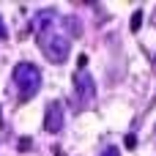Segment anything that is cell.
I'll return each instance as SVG.
<instances>
[{
    "label": "cell",
    "instance_id": "3",
    "mask_svg": "<svg viewBox=\"0 0 156 156\" xmlns=\"http://www.w3.org/2000/svg\"><path fill=\"white\" fill-rule=\"evenodd\" d=\"M66 123V115H63V104L60 101H49L47 110H44V129L49 134H58Z\"/></svg>",
    "mask_w": 156,
    "mask_h": 156
},
{
    "label": "cell",
    "instance_id": "10",
    "mask_svg": "<svg viewBox=\"0 0 156 156\" xmlns=\"http://www.w3.org/2000/svg\"><path fill=\"white\" fill-rule=\"evenodd\" d=\"M77 66H80V71H85V66H88V55H80V58H77Z\"/></svg>",
    "mask_w": 156,
    "mask_h": 156
},
{
    "label": "cell",
    "instance_id": "9",
    "mask_svg": "<svg viewBox=\"0 0 156 156\" xmlns=\"http://www.w3.org/2000/svg\"><path fill=\"white\" fill-rule=\"evenodd\" d=\"M5 38H8V27L3 22V16H0V41H5Z\"/></svg>",
    "mask_w": 156,
    "mask_h": 156
},
{
    "label": "cell",
    "instance_id": "7",
    "mask_svg": "<svg viewBox=\"0 0 156 156\" xmlns=\"http://www.w3.org/2000/svg\"><path fill=\"white\" fill-rule=\"evenodd\" d=\"M123 145H126L129 151H134V148H137V137H134V134H126V137H123Z\"/></svg>",
    "mask_w": 156,
    "mask_h": 156
},
{
    "label": "cell",
    "instance_id": "8",
    "mask_svg": "<svg viewBox=\"0 0 156 156\" xmlns=\"http://www.w3.org/2000/svg\"><path fill=\"white\" fill-rule=\"evenodd\" d=\"M16 148H19V151H30V137H22V140L16 143Z\"/></svg>",
    "mask_w": 156,
    "mask_h": 156
},
{
    "label": "cell",
    "instance_id": "5",
    "mask_svg": "<svg viewBox=\"0 0 156 156\" xmlns=\"http://www.w3.org/2000/svg\"><path fill=\"white\" fill-rule=\"evenodd\" d=\"M63 22H66V27L71 30V36H74V38H80V33H82L80 19H77V16H63Z\"/></svg>",
    "mask_w": 156,
    "mask_h": 156
},
{
    "label": "cell",
    "instance_id": "4",
    "mask_svg": "<svg viewBox=\"0 0 156 156\" xmlns=\"http://www.w3.org/2000/svg\"><path fill=\"white\" fill-rule=\"evenodd\" d=\"M74 88H77V96H80L82 104H93V99H96V82H93V77L88 71H80L74 77Z\"/></svg>",
    "mask_w": 156,
    "mask_h": 156
},
{
    "label": "cell",
    "instance_id": "6",
    "mask_svg": "<svg viewBox=\"0 0 156 156\" xmlns=\"http://www.w3.org/2000/svg\"><path fill=\"white\" fill-rule=\"evenodd\" d=\"M129 27H132V33H137V30L143 27V11H134V14H132V22H129Z\"/></svg>",
    "mask_w": 156,
    "mask_h": 156
},
{
    "label": "cell",
    "instance_id": "1",
    "mask_svg": "<svg viewBox=\"0 0 156 156\" xmlns=\"http://www.w3.org/2000/svg\"><path fill=\"white\" fill-rule=\"evenodd\" d=\"M36 41H38V49L47 55V60L66 63V58L71 52V38L66 33H58L55 27H47V30H38L36 33Z\"/></svg>",
    "mask_w": 156,
    "mask_h": 156
},
{
    "label": "cell",
    "instance_id": "11",
    "mask_svg": "<svg viewBox=\"0 0 156 156\" xmlns=\"http://www.w3.org/2000/svg\"><path fill=\"white\" fill-rule=\"evenodd\" d=\"M101 156H121V151H118V148H104Z\"/></svg>",
    "mask_w": 156,
    "mask_h": 156
},
{
    "label": "cell",
    "instance_id": "2",
    "mask_svg": "<svg viewBox=\"0 0 156 156\" xmlns=\"http://www.w3.org/2000/svg\"><path fill=\"white\" fill-rule=\"evenodd\" d=\"M14 85H16L19 101H30L41 88V69L33 63H16L14 66Z\"/></svg>",
    "mask_w": 156,
    "mask_h": 156
}]
</instances>
